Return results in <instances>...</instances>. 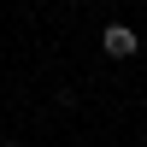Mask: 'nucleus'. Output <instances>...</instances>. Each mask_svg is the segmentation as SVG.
<instances>
[{
	"label": "nucleus",
	"instance_id": "nucleus-1",
	"mask_svg": "<svg viewBox=\"0 0 147 147\" xmlns=\"http://www.w3.org/2000/svg\"><path fill=\"white\" fill-rule=\"evenodd\" d=\"M136 47H141V35L129 30V24H106L100 30V53L106 59H136Z\"/></svg>",
	"mask_w": 147,
	"mask_h": 147
},
{
	"label": "nucleus",
	"instance_id": "nucleus-2",
	"mask_svg": "<svg viewBox=\"0 0 147 147\" xmlns=\"http://www.w3.org/2000/svg\"><path fill=\"white\" fill-rule=\"evenodd\" d=\"M0 147H18V141H0Z\"/></svg>",
	"mask_w": 147,
	"mask_h": 147
}]
</instances>
